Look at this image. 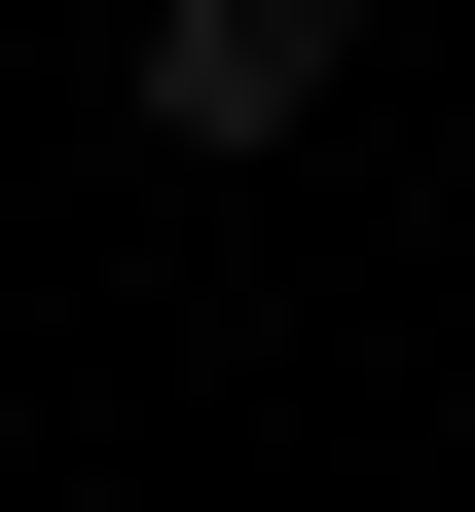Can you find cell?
Here are the masks:
<instances>
[{"label":"cell","mask_w":475,"mask_h":512,"mask_svg":"<svg viewBox=\"0 0 475 512\" xmlns=\"http://www.w3.org/2000/svg\"><path fill=\"white\" fill-rule=\"evenodd\" d=\"M329 110V0H147V147H293Z\"/></svg>","instance_id":"cell-1"}]
</instances>
